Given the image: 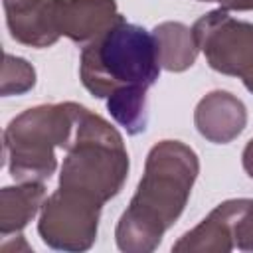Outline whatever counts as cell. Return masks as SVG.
<instances>
[{
    "label": "cell",
    "instance_id": "7a4b0ae2",
    "mask_svg": "<svg viewBox=\"0 0 253 253\" xmlns=\"http://www.w3.org/2000/svg\"><path fill=\"white\" fill-rule=\"evenodd\" d=\"M65 152L57 188L99 204L121 192L128 176V152L121 132L101 115L81 107L75 134Z\"/></svg>",
    "mask_w": 253,
    "mask_h": 253
},
{
    "label": "cell",
    "instance_id": "7c38bea8",
    "mask_svg": "<svg viewBox=\"0 0 253 253\" xmlns=\"http://www.w3.org/2000/svg\"><path fill=\"white\" fill-rule=\"evenodd\" d=\"M233 239L229 231V219L223 202L215 206L208 217H204L194 229L184 233L174 245L172 251H186V253H227L233 251Z\"/></svg>",
    "mask_w": 253,
    "mask_h": 253
},
{
    "label": "cell",
    "instance_id": "8fae6325",
    "mask_svg": "<svg viewBox=\"0 0 253 253\" xmlns=\"http://www.w3.org/2000/svg\"><path fill=\"white\" fill-rule=\"evenodd\" d=\"M160 67L166 71H186L196 63L198 43L192 28L182 22H162L152 30Z\"/></svg>",
    "mask_w": 253,
    "mask_h": 253
},
{
    "label": "cell",
    "instance_id": "9a60e30c",
    "mask_svg": "<svg viewBox=\"0 0 253 253\" xmlns=\"http://www.w3.org/2000/svg\"><path fill=\"white\" fill-rule=\"evenodd\" d=\"M36 85V69L22 57L4 53L2 65V95H22Z\"/></svg>",
    "mask_w": 253,
    "mask_h": 253
},
{
    "label": "cell",
    "instance_id": "277c9868",
    "mask_svg": "<svg viewBox=\"0 0 253 253\" xmlns=\"http://www.w3.org/2000/svg\"><path fill=\"white\" fill-rule=\"evenodd\" d=\"M81 107L71 101L38 105L10 121L4 130V152L16 182H43L55 172V148L67 150Z\"/></svg>",
    "mask_w": 253,
    "mask_h": 253
},
{
    "label": "cell",
    "instance_id": "e0dca14e",
    "mask_svg": "<svg viewBox=\"0 0 253 253\" xmlns=\"http://www.w3.org/2000/svg\"><path fill=\"white\" fill-rule=\"evenodd\" d=\"M241 162H243V170L247 172V176L253 178V138L245 144L243 154H241Z\"/></svg>",
    "mask_w": 253,
    "mask_h": 253
},
{
    "label": "cell",
    "instance_id": "3957f363",
    "mask_svg": "<svg viewBox=\"0 0 253 253\" xmlns=\"http://www.w3.org/2000/svg\"><path fill=\"white\" fill-rule=\"evenodd\" d=\"M152 32L125 18L89 42L79 59L83 87L97 99H107L121 87H152L160 75Z\"/></svg>",
    "mask_w": 253,
    "mask_h": 253
},
{
    "label": "cell",
    "instance_id": "5b68a950",
    "mask_svg": "<svg viewBox=\"0 0 253 253\" xmlns=\"http://www.w3.org/2000/svg\"><path fill=\"white\" fill-rule=\"evenodd\" d=\"M192 32L208 65L217 73L239 77L253 93V24L217 8L196 20Z\"/></svg>",
    "mask_w": 253,
    "mask_h": 253
},
{
    "label": "cell",
    "instance_id": "52a82bcc",
    "mask_svg": "<svg viewBox=\"0 0 253 253\" xmlns=\"http://www.w3.org/2000/svg\"><path fill=\"white\" fill-rule=\"evenodd\" d=\"M123 16L115 0H57L55 24L59 36L89 43L117 26Z\"/></svg>",
    "mask_w": 253,
    "mask_h": 253
},
{
    "label": "cell",
    "instance_id": "6da1fadb",
    "mask_svg": "<svg viewBox=\"0 0 253 253\" xmlns=\"http://www.w3.org/2000/svg\"><path fill=\"white\" fill-rule=\"evenodd\" d=\"M198 172V154L188 144L156 142L146 156L138 188L117 223V247L125 253L154 251L166 229L182 215Z\"/></svg>",
    "mask_w": 253,
    "mask_h": 253
},
{
    "label": "cell",
    "instance_id": "ba28073f",
    "mask_svg": "<svg viewBox=\"0 0 253 253\" xmlns=\"http://www.w3.org/2000/svg\"><path fill=\"white\" fill-rule=\"evenodd\" d=\"M194 125L206 140L227 144L243 132L247 125V109L243 101L229 91H211L196 105Z\"/></svg>",
    "mask_w": 253,
    "mask_h": 253
},
{
    "label": "cell",
    "instance_id": "8992f818",
    "mask_svg": "<svg viewBox=\"0 0 253 253\" xmlns=\"http://www.w3.org/2000/svg\"><path fill=\"white\" fill-rule=\"evenodd\" d=\"M103 204L77 192L57 188L40 210L38 233L57 251H85L97 239Z\"/></svg>",
    "mask_w": 253,
    "mask_h": 253
},
{
    "label": "cell",
    "instance_id": "5bb4252c",
    "mask_svg": "<svg viewBox=\"0 0 253 253\" xmlns=\"http://www.w3.org/2000/svg\"><path fill=\"white\" fill-rule=\"evenodd\" d=\"M233 247L239 251H253V200L239 198L223 202Z\"/></svg>",
    "mask_w": 253,
    "mask_h": 253
},
{
    "label": "cell",
    "instance_id": "9c48e42d",
    "mask_svg": "<svg viewBox=\"0 0 253 253\" xmlns=\"http://www.w3.org/2000/svg\"><path fill=\"white\" fill-rule=\"evenodd\" d=\"M57 0H4L10 36L32 47H49L61 36L55 24Z\"/></svg>",
    "mask_w": 253,
    "mask_h": 253
},
{
    "label": "cell",
    "instance_id": "30bf717a",
    "mask_svg": "<svg viewBox=\"0 0 253 253\" xmlns=\"http://www.w3.org/2000/svg\"><path fill=\"white\" fill-rule=\"evenodd\" d=\"M45 202L43 182H18L0 190V235L20 233Z\"/></svg>",
    "mask_w": 253,
    "mask_h": 253
},
{
    "label": "cell",
    "instance_id": "4fadbf2b",
    "mask_svg": "<svg viewBox=\"0 0 253 253\" xmlns=\"http://www.w3.org/2000/svg\"><path fill=\"white\" fill-rule=\"evenodd\" d=\"M146 87H121L107 97V109L111 117L128 132L140 134L148 125V101Z\"/></svg>",
    "mask_w": 253,
    "mask_h": 253
},
{
    "label": "cell",
    "instance_id": "2e32d148",
    "mask_svg": "<svg viewBox=\"0 0 253 253\" xmlns=\"http://www.w3.org/2000/svg\"><path fill=\"white\" fill-rule=\"evenodd\" d=\"M200 2H217L219 8L223 10H237V12H247L253 10V0H200Z\"/></svg>",
    "mask_w": 253,
    "mask_h": 253
}]
</instances>
